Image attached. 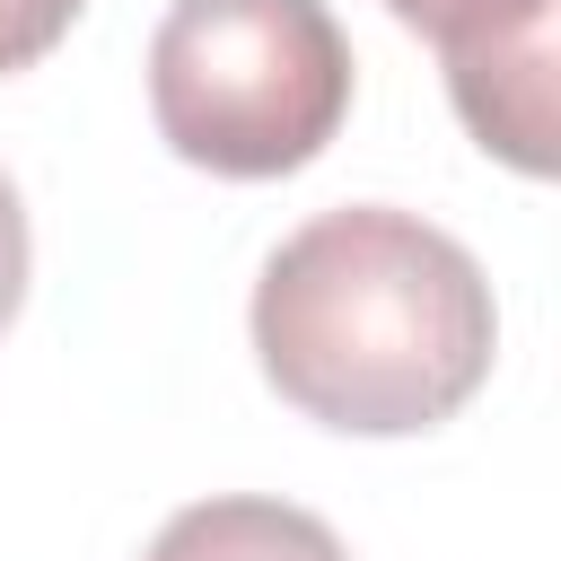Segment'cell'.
Returning <instances> with one entry per match:
<instances>
[{
    "mask_svg": "<svg viewBox=\"0 0 561 561\" xmlns=\"http://www.w3.org/2000/svg\"><path fill=\"white\" fill-rule=\"evenodd\" d=\"M26 210H18V184L0 175V333H9V316H18V298H26Z\"/></svg>",
    "mask_w": 561,
    "mask_h": 561,
    "instance_id": "cell-6",
    "label": "cell"
},
{
    "mask_svg": "<svg viewBox=\"0 0 561 561\" xmlns=\"http://www.w3.org/2000/svg\"><path fill=\"white\" fill-rule=\"evenodd\" d=\"M394 26L430 35L465 131L517 175H552L561 140V0H386Z\"/></svg>",
    "mask_w": 561,
    "mask_h": 561,
    "instance_id": "cell-3",
    "label": "cell"
},
{
    "mask_svg": "<svg viewBox=\"0 0 561 561\" xmlns=\"http://www.w3.org/2000/svg\"><path fill=\"white\" fill-rule=\"evenodd\" d=\"M79 9H88V0H0V79H9V70H35V61L70 35Z\"/></svg>",
    "mask_w": 561,
    "mask_h": 561,
    "instance_id": "cell-5",
    "label": "cell"
},
{
    "mask_svg": "<svg viewBox=\"0 0 561 561\" xmlns=\"http://www.w3.org/2000/svg\"><path fill=\"white\" fill-rule=\"evenodd\" d=\"M500 351L482 263L394 202L316 210L254 280V359L280 403L351 438L456 421Z\"/></svg>",
    "mask_w": 561,
    "mask_h": 561,
    "instance_id": "cell-1",
    "label": "cell"
},
{
    "mask_svg": "<svg viewBox=\"0 0 561 561\" xmlns=\"http://www.w3.org/2000/svg\"><path fill=\"white\" fill-rule=\"evenodd\" d=\"M149 114L184 167L298 175L351 114V35L324 0H175L149 35Z\"/></svg>",
    "mask_w": 561,
    "mask_h": 561,
    "instance_id": "cell-2",
    "label": "cell"
},
{
    "mask_svg": "<svg viewBox=\"0 0 561 561\" xmlns=\"http://www.w3.org/2000/svg\"><path fill=\"white\" fill-rule=\"evenodd\" d=\"M140 561H351L316 508L289 500H193L175 508Z\"/></svg>",
    "mask_w": 561,
    "mask_h": 561,
    "instance_id": "cell-4",
    "label": "cell"
}]
</instances>
